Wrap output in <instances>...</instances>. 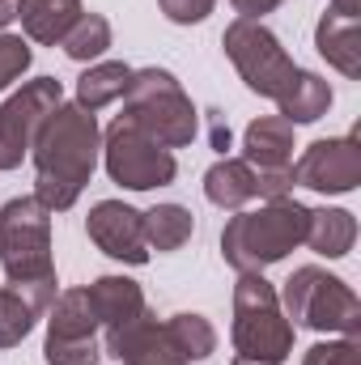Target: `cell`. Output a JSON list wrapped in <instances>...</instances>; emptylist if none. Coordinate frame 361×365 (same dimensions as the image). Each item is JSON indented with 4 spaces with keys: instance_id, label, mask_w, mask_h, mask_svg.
<instances>
[{
    "instance_id": "6da1fadb",
    "label": "cell",
    "mask_w": 361,
    "mask_h": 365,
    "mask_svg": "<svg viewBox=\"0 0 361 365\" xmlns=\"http://www.w3.org/2000/svg\"><path fill=\"white\" fill-rule=\"evenodd\" d=\"M98 123L90 110H81L77 102H60L47 123L34 136V200L47 212H64L77 204L81 187L90 182L98 166Z\"/></svg>"
},
{
    "instance_id": "7a4b0ae2",
    "label": "cell",
    "mask_w": 361,
    "mask_h": 365,
    "mask_svg": "<svg viewBox=\"0 0 361 365\" xmlns=\"http://www.w3.org/2000/svg\"><path fill=\"white\" fill-rule=\"evenodd\" d=\"M306 221L310 208L298 200H268L260 212H238L230 217L221 234V255L234 272H264L268 264L285 259L298 242H306Z\"/></svg>"
},
{
    "instance_id": "3957f363",
    "label": "cell",
    "mask_w": 361,
    "mask_h": 365,
    "mask_svg": "<svg viewBox=\"0 0 361 365\" xmlns=\"http://www.w3.org/2000/svg\"><path fill=\"white\" fill-rule=\"evenodd\" d=\"M128 119L149 132L162 149H183L195 136V106L166 68H132V81L123 90Z\"/></svg>"
},
{
    "instance_id": "277c9868",
    "label": "cell",
    "mask_w": 361,
    "mask_h": 365,
    "mask_svg": "<svg viewBox=\"0 0 361 365\" xmlns=\"http://www.w3.org/2000/svg\"><path fill=\"white\" fill-rule=\"evenodd\" d=\"M234 349L238 357L285 361L293 353V323L280 310V297L264 272H238L234 284Z\"/></svg>"
},
{
    "instance_id": "5b68a950",
    "label": "cell",
    "mask_w": 361,
    "mask_h": 365,
    "mask_svg": "<svg viewBox=\"0 0 361 365\" xmlns=\"http://www.w3.org/2000/svg\"><path fill=\"white\" fill-rule=\"evenodd\" d=\"M0 264L9 284L56 280L51 264V212L34 195H17L0 208Z\"/></svg>"
},
{
    "instance_id": "8992f818",
    "label": "cell",
    "mask_w": 361,
    "mask_h": 365,
    "mask_svg": "<svg viewBox=\"0 0 361 365\" xmlns=\"http://www.w3.org/2000/svg\"><path fill=\"white\" fill-rule=\"evenodd\" d=\"M280 310H285L289 323H302V327H315V331L357 336L361 327L357 293L340 276H327L323 268H298L289 276L285 293H280Z\"/></svg>"
},
{
    "instance_id": "52a82bcc",
    "label": "cell",
    "mask_w": 361,
    "mask_h": 365,
    "mask_svg": "<svg viewBox=\"0 0 361 365\" xmlns=\"http://www.w3.org/2000/svg\"><path fill=\"white\" fill-rule=\"evenodd\" d=\"M102 162H106V175L128 187V191H153V187H166L175 182L179 166H175V153L162 149L149 132H141L128 115H119L106 136H102Z\"/></svg>"
},
{
    "instance_id": "ba28073f",
    "label": "cell",
    "mask_w": 361,
    "mask_h": 365,
    "mask_svg": "<svg viewBox=\"0 0 361 365\" xmlns=\"http://www.w3.org/2000/svg\"><path fill=\"white\" fill-rule=\"evenodd\" d=\"M225 56L234 60V68H238V77L247 81V90L264 93V98H280V90L293 81V73H298V64L285 56V47H280V38L272 34L268 26H260V21H251V17H238V21H230V30H225Z\"/></svg>"
},
{
    "instance_id": "9c48e42d",
    "label": "cell",
    "mask_w": 361,
    "mask_h": 365,
    "mask_svg": "<svg viewBox=\"0 0 361 365\" xmlns=\"http://www.w3.org/2000/svg\"><path fill=\"white\" fill-rule=\"evenodd\" d=\"M64 102V90L56 77H34L9 102H0V170L21 166V158L34 149L39 128L47 123V115Z\"/></svg>"
},
{
    "instance_id": "30bf717a",
    "label": "cell",
    "mask_w": 361,
    "mask_h": 365,
    "mask_svg": "<svg viewBox=\"0 0 361 365\" xmlns=\"http://www.w3.org/2000/svg\"><path fill=\"white\" fill-rule=\"evenodd\" d=\"M47 365H98V319L90 310L86 289H68L47 310Z\"/></svg>"
},
{
    "instance_id": "8fae6325",
    "label": "cell",
    "mask_w": 361,
    "mask_h": 365,
    "mask_svg": "<svg viewBox=\"0 0 361 365\" xmlns=\"http://www.w3.org/2000/svg\"><path fill=\"white\" fill-rule=\"evenodd\" d=\"M293 182L323 191V195H345L361 182V145L357 136H336V140H315L298 162Z\"/></svg>"
},
{
    "instance_id": "7c38bea8",
    "label": "cell",
    "mask_w": 361,
    "mask_h": 365,
    "mask_svg": "<svg viewBox=\"0 0 361 365\" xmlns=\"http://www.w3.org/2000/svg\"><path fill=\"white\" fill-rule=\"evenodd\" d=\"M86 234L93 238V247L119 264H149V242H145V225L141 212L128 208L123 200H98L86 217Z\"/></svg>"
},
{
    "instance_id": "4fadbf2b",
    "label": "cell",
    "mask_w": 361,
    "mask_h": 365,
    "mask_svg": "<svg viewBox=\"0 0 361 365\" xmlns=\"http://www.w3.org/2000/svg\"><path fill=\"white\" fill-rule=\"evenodd\" d=\"M106 353L123 365H183L175 344L166 340V327L141 310L119 327H106Z\"/></svg>"
},
{
    "instance_id": "5bb4252c",
    "label": "cell",
    "mask_w": 361,
    "mask_h": 365,
    "mask_svg": "<svg viewBox=\"0 0 361 365\" xmlns=\"http://www.w3.org/2000/svg\"><path fill=\"white\" fill-rule=\"evenodd\" d=\"M56 302V280H30L0 289V349H13L30 336L34 319L47 314Z\"/></svg>"
},
{
    "instance_id": "9a60e30c",
    "label": "cell",
    "mask_w": 361,
    "mask_h": 365,
    "mask_svg": "<svg viewBox=\"0 0 361 365\" xmlns=\"http://www.w3.org/2000/svg\"><path fill=\"white\" fill-rule=\"evenodd\" d=\"M243 162H251L255 170H285L293 166V123L268 115V119H255L243 136Z\"/></svg>"
},
{
    "instance_id": "2e32d148",
    "label": "cell",
    "mask_w": 361,
    "mask_h": 365,
    "mask_svg": "<svg viewBox=\"0 0 361 365\" xmlns=\"http://www.w3.org/2000/svg\"><path fill=\"white\" fill-rule=\"evenodd\" d=\"M81 13H86L81 0H17V17H21L26 38H34L43 47L64 43V34L77 26Z\"/></svg>"
},
{
    "instance_id": "e0dca14e",
    "label": "cell",
    "mask_w": 361,
    "mask_h": 365,
    "mask_svg": "<svg viewBox=\"0 0 361 365\" xmlns=\"http://www.w3.org/2000/svg\"><path fill=\"white\" fill-rule=\"evenodd\" d=\"M86 297H90V310L102 327H119V323H128L132 314L145 310V293L128 276H98L86 289Z\"/></svg>"
},
{
    "instance_id": "ac0fdd59",
    "label": "cell",
    "mask_w": 361,
    "mask_h": 365,
    "mask_svg": "<svg viewBox=\"0 0 361 365\" xmlns=\"http://www.w3.org/2000/svg\"><path fill=\"white\" fill-rule=\"evenodd\" d=\"M204 195H208L217 208H234V212H238L247 200L260 195V175H255V166L243 162V158H221V162H213L208 175H204Z\"/></svg>"
},
{
    "instance_id": "d6986e66",
    "label": "cell",
    "mask_w": 361,
    "mask_h": 365,
    "mask_svg": "<svg viewBox=\"0 0 361 365\" xmlns=\"http://www.w3.org/2000/svg\"><path fill=\"white\" fill-rule=\"evenodd\" d=\"M315 43H319V56L327 64H336L345 77H357L361 73V34H357V17L349 13H323L319 30H315Z\"/></svg>"
},
{
    "instance_id": "ffe728a7",
    "label": "cell",
    "mask_w": 361,
    "mask_h": 365,
    "mask_svg": "<svg viewBox=\"0 0 361 365\" xmlns=\"http://www.w3.org/2000/svg\"><path fill=\"white\" fill-rule=\"evenodd\" d=\"M357 242V221L353 212L345 208H310V221H306V247L315 255H327V259H340L349 255Z\"/></svg>"
},
{
    "instance_id": "44dd1931",
    "label": "cell",
    "mask_w": 361,
    "mask_h": 365,
    "mask_svg": "<svg viewBox=\"0 0 361 365\" xmlns=\"http://www.w3.org/2000/svg\"><path fill=\"white\" fill-rule=\"evenodd\" d=\"M276 106H280V119H289V123H315V119L327 115V106H332V86H327L319 73L298 68L293 81L280 90Z\"/></svg>"
},
{
    "instance_id": "7402d4cb",
    "label": "cell",
    "mask_w": 361,
    "mask_h": 365,
    "mask_svg": "<svg viewBox=\"0 0 361 365\" xmlns=\"http://www.w3.org/2000/svg\"><path fill=\"white\" fill-rule=\"evenodd\" d=\"M128 81H132V68H128V64H119V60H102V64H90V68L77 77V106L93 115V110L111 106L115 98H123Z\"/></svg>"
},
{
    "instance_id": "603a6c76",
    "label": "cell",
    "mask_w": 361,
    "mask_h": 365,
    "mask_svg": "<svg viewBox=\"0 0 361 365\" xmlns=\"http://www.w3.org/2000/svg\"><path fill=\"white\" fill-rule=\"evenodd\" d=\"M141 225H145L149 251H179L195 230V217L183 204H158V208L141 212Z\"/></svg>"
},
{
    "instance_id": "cb8c5ba5",
    "label": "cell",
    "mask_w": 361,
    "mask_h": 365,
    "mask_svg": "<svg viewBox=\"0 0 361 365\" xmlns=\"http://www.w3.org/2000/svg\"><path fill=\"white\" fill-rule=\"evenodd\" d=\"M166 327V340L175 344V353L187 361H204L213 349H217V331H213V323L204 319V314H175L171 323H162Z\"/></svg>"
},
{
    "instance_id": "d4e9b609",
    "label": "cell",
    "mask_w": 361,
    "mask_h": 365,
    "mask_svg": "<svg viewBox=\"0 0 361 365\" xmlns=\"http://www.w3.org/2000/svg\"><path fill=\"white\" fill-rule=\"evenodd\" d=\"M64 56L68 60H77V64H90V60H98L106 47H111V21L102 17V13H81L77 17V26L64 34Z\"/></svg>"
},
{
    "instance_id": "484cf974",
    "label": "cell",
    "mask_w": 361,
    "mask_h": 365,
    "mask_svg": "<svg viewBox=\"0 0 361 365\" xmlns=\"http://www.w3.org/2000/svg\"><path fill=\"white\" fill-rule=\"evenodd\" d=\"M30 60H34V51L21 34H0V93L30 68Z\"/></svg>"
},
{
    "instance_id": "4316f807",
    "label": "cell",
    "mask_w": 361,
    "mask_h": 365,
    "mask_svg": "<svg viewBox=\"0 0 361 365\" xmlns=\"http://www.w3.org/2000/svg\"><path fill=\"white\" fill-rule=\"evenodd\" d=\"M302 365H361L357 336H345V340H323V344L306 349Z\"/></svg>"
},
{
    "instance_id": "83f0119b",
    "label": "cell",
    "mask_w": 361,
    "mask_h": 365,
    "mask_svg": "<svg viewBox=\"0 0 361 365\" xmlns=\"http://www.w3.org/2000/svg\"><path fill=\"white\" fill-rule=\"evenodd\" d=\"M158 4H162V13H166L171 21L191 26V21H204V17L213 13V4H217V0H158Z\"/></svg>"
},
{
    "instance_id": "f1b7e54d",
    "label": "cell",
    "mask_w": 361,
    "mask_h": 365,
    "mask_svg": "<svg viewBox=\"0 0 361 365\" xmlns=\"http://www.w3.org/2000/svg\"><path fill=\"white\" fill-rule=\"evenodd\" d=\"M255 175H260V195L264 200H280L293 187V166H285V170H255Z\"/></svg>"
},
{
    "instance_id": "f546056e",
    "label": "cell",
    "mask_w": 361,
    "mask_h": 365,
    "mask_svg": "<svg viewBox=\"0 0 361 365\" xmlns=\"http://www.w3.org/2000/svg\"><path fill=\"white\" fill-rule=\"evenodd\" d=\"M230 4H234V9H238L243 17H251V21H255V17H264V13H272V9H276L280 0H230Z\"/></svg>"
},
{
    "instance_id": "4dcf8cb0",
    "label": "cell",
    "mask_w": 361,
    "mask_h": 365,
    "mask_svg": "<svg viewBox=\"0 0 361 365\" xmlns=\"http://www.w3.org/2000/svg\"><path fill=\"white\" fill-rule=\"evenodd\" d=\"M208 136H213V149L225 158V149H230V128H225V119H217V115H213V123H208Z\"/></svg>"
},
{
    "instance_id": "1f68e13d",
    "label": "cell",
    "mask_w": 361,
    "mask_h": 365,
    "mask_svg": "<svg viewBox=\"0 0 361 365\" xmlns=\"http://www.w3.org/2000/svg\"><path fill=\"white\" fill-rule=\"evenodd\" d=\"M17 17V0H0V30Z\"/></svg>"
},
{
    "instance_id": "d6a6232c",
    "label": "cell",
    "mask_w": 361,
    "mask_h": 365,
    "mask_svg": "<svg viewBox=\"0 0 361 365\" xmlns=\"http://www.w3.org/2000/svg\"><path fill=\"white\" fill-rule=\"evenodd\" d=\"M361 0H336V13H349V17H357Z\"/></svg>"
},
{
    "instance_id": "836d02e7",
    "label": "cell",
    "mask_w": 361,
    "mask_h": 365,
    "mask_svg": "<svg viewBox=\"0 0 361 365\" xmlns=\"http://www.w3.org/2000/svg\"><path fill=\"white\" fill-rule=\"evenodd\" d=\"M234 365H280V361H255V357H234Z\"/></svg>"
}]
</instances>
